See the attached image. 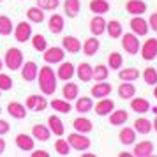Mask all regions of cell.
I'll use <instances>...</instances> for the list:
<instances>
[{
    "mask_svg": "<svg viewBox=\"0 0 157 157\" xmlns=\"http://www.w3.org/2000/svg\"><path fill=\"white\" fill-rule=\"evenodd\" d=\"M37 79H39V88L44 95H53L57 90V74L53 72L50 65H44L37 72Z\"/></svg>",
    "mask_w": 157,
    "mask_h": 157,
    "instance_id": "1",
    "label": "cell"
},
{
    "mask_svg": "<svg viewBox=\"0 0 157 157\" xmlns=\"http://www.w3.org/2000/svg\"><path fill=\"white\" fill-rule=\"evenodd\" d=\"M4 62H6V65H7V69L18 71V69L23 65V51L18 50V48H9V50L6 51Z\"/></svg>",
    "mask_w": 157,
    "mask_h": 157,
    "instance_id": "2",
    "label": "cell"
},
{
    "mask_svg": "<svg viewBox=\"0 0 157 157\" xmlns=\"http://www.w3.org/2000/svg\"><path fill=\"white\" fill-rule=\"evenodd\" d=\"M67 143L71 145V148L78 150V152H83V150H88L92 141L86 138L83 132H72V134L67 136Z\"/></svg>",
    "mask_w": 157,
    "mask_h": 157,
    "instance_id": "3",
    "label": "cell"
},
{
    "mask_svg": "<svg viewBox=\"0 0 157 157\" xmlns=\"http://www.w3.org/2000/svg\"><path fill=\"white\" fill-rule=\"evenodd\" d=\"M122 46H124V50L127 51L129 55H136L138 51H140V39L136 34L132 32H127V34H122Z\"/></svg>",
    "mask_w": 157,
    "mask_h": 157,
    "instance_id": "4",
    "label": "cell"
},
{
    "mask_svg": "<svg viewBox=\"0 0 157 157\" xmlns=\"http://www.w3.org/2000/svg\"><path fill=\"white\" fill-rule=\"evenodd\" d=\"M44 62L46 64H60L65 58V50L64 48H58V46H53V48H46L44 50Z\"/></svg>",
    "mask_w": 157,
    "mask_h": 157,
    "instance_id": "5",
    "label": "cell"
},
{
    "mask_svg": "<svg viewBox=\"0 0 157 157\" xmlns=\"http://www.w3.org/2000/svg\"><path fill=\"white\" fill-rule=\"evenodd\" d=\"M141 48V57L143 60H154V58L157 57V39L155 37H150V39H147L145 41V44L143 46H140Z\"/></svg>",
    "mask_w": 157,
    "mask_h": 157,
    "instance_id": "6",
    "label": "cell"
},
{
    "mask_svg": "<svg viewBox=\"0 0 157 157\" xmlns=\"http://www.w3.org/2000/svg\"><path fill=\"white\" fill-rule=\"evenodd\" d=\"M13 32H14V37H16L18 43H27L30 39V36H32V27H30V23L21 21V23L16 25Z\"/></svg>",
    "mask_w": 157,
    "mask_h": 157,
    "instance_id": "7",
    "label": "cell"
},
{
    "mask_svg": "<svg viewBox=\"0 0 157 157\" xmlns=\"http://www.w3.org/2000/svg\"><path fill=\"white\" fill-rule=\"evenodd\" d=\"M148 21H145L141 16H136V18H132L131 20V32L132 34H136V36L140 37V36H147L148 34Z\"/></svg>",
    "mask_w": 157,
    "mask_h": 157,
    "instance_id": "8",
    "label": "cell"
},
{
    "mask_svg": "<svg viewBox=\"0 0 157 157\" xmlns=\"http://www.w3.org/2000/svg\"><path fill=\"white\" fill-rule=\"evenodd\" d=\"M94 109H95V113L99 117H106V115H109L115 109V102L111 99L102 97V99L97 101V104H94Z\"/></svg>",
    "mask_w": 157,
    "mask_h": 157,
    "instance_id": "9",
    "label": "cell"
},
{
    "mask_svg": "<svg viewBox=\"0 0 157 157\" xmlns=\"http://www.w3.org/2000/svg\"><path fill=\"white\" fill-rule=\"evenodd\" d=\"M21 69V76L25 81H34L37 78V72H39V67H37L36 62H23V65L20 67Z\"/></svg>",
    "mask_w": 157,
    "mask_h": 157,
    "instance_id": "10",
    "label": "cell"
},
{
    "mask_svg": "<svg viewBox=\"0 0 157 157\" xmlns=\"http://www.w3.org/2000/svg\"><path fill=\"white\" fill-rule=\"evenodd\" d=\"M111 94V85L106 83V81H97L95 85L92 86L90 90V95L95 97V99H102V97H108Z\"/></svg>",
    "mask_w": 157,
    "mask_h": 157,
    "instance_id": "11",
    "label": "cell"
},
{
    "mask_svg": "<svg viewBox=\"0 0 157 157\" xmlns=\"http://www.w3.org/2000/svg\"><path fill=\"white\" fill-rule=\"evenodd\" d=\"M90 32H92L94 36H102L104 32H106V20L102 18V14H95L90 20Z\"/></svg>",
    "mask_w": 157,
    "mask_h": 157,
    "instance_id": "12",
    "label": "cell"
},
{
    "mask_svg": "<svg viewBox=\"0 0 157 157\" xmlns=\"http://www.w3.org/2000/svg\"><path fill=\"white\" fill-rule=\"evenodd\" d=\"M46 106H48V102L41 95H30V97H27V102H25V108L32 109V111H43Z\"/></svg>",
    "mask_w": 157,
    "mask_h": 157,
    "instance_id": "13",
    "label": "cell"
},
{
    "mask_svg": "<svg viewBox=\"0 0 157 157\" xmlns=\"http://www.w3.org/2000/svg\"><path fill=\"white\" fill-rule=\"evenodd\" d=\"M7 113L11 115L13 118H16V120H23V118L27 117V108L23 106L21 102L13 101V102H9L7 104Z\"/></svg>",
    "mask_w": 157,
    "mask_h": 157,
    "instance_id": "14",
    "label": "cell"
},
{
    "mask_svg": "<svg viewBox=\"0 0 157 157\" xmlns=\"http://www.w3.org/2000/svg\"><path fill=\"white\" fill-rule=\"evenodd\" d=\"M154 154V143L152 141H141L138 143L132 150V155L136 157H150Z\"/></svg>",
    "mask_w": 157,
    "mask_h": 157,
    "instance_id": "15",
    "label": "cell"
},
{
    "mask_svg": "<svg viewBox=\"0 0 157 157\" xmlns=\"http://www.w3.org/2000/svg\"><path fill=\"white\" fill-rule=\"evenodd\" d=\"M62 48H64L65 51L76 55L78 51H81V43H79V39H76L74 36H65L64 39H62Z\"/></svg>",
    "mask_w": 157,
    "mask_h": 157,
    "instance_id": "16",
    "label": "cell"
},
{
    "mask_svg": "<svg viewBox=\"0 0 157 157\" xmlns=\"http://www.w3.org/2000/svg\"><path fill=\"white\" fill-rule=\"evenodd\" d=\"M14 143L16 147L20 150H23V152H32L34 150V140L29 134H18L14 138Z\"/></svg>",
    "mask_w": 157,
    "mask_h": 157,
    "instance_id": "17",
    "label": "cell"
},
{
    "mask_svg": "<svg viewBox=\"0 0 157 157\" xmlns=\"http://www.w3.org/2000/svg\"><path fill=\"white\" fill-rule=\"evenodd\" d=\"M125 9H127L129 14H134V16H141L145 11H147V4L143 0H127L125 4Z\"/></svg>",
    "mask_w": 157,
    "mask_h": 157,
    "instance_id": "18",
    "label": "cell"
},
{
    "mask_svg": "<svg viewBox=\"0 0 157 157\" xmlns=\"http://www.w3.org/2000/svg\"><path fill=\"white\" fill-rule=\"evenodd\" d=\"M74 76V65L71 62H60V67L57 71V78L62 81H69Z\"/></svg>",
    "mask_w": 157,
    "mask_h": 157,
    "instance_id": "19",
    "label": "cell"
},
{
    "mask_svg": "<svg viewBox=\"0 0 157 157\" xmlns=\"http://www.w3.org/2000/svg\"><path fill=\"white\" fill-rule=\"evenodd\" d=\"M48 127H50V131L53 132V134H57L58 138H62L65 132V127H64V122L58 118L57 115H51L50 118H48Z\"/></svg>",
    "mask_w": 157,
    "mask_h": 157,
    "instance_id": "20",
    "label": "cell"
},
{
    "mask_svg": "<svg viewBox=\"0 0 157 157\" xmlns=\"http://www.w3.org/2000/svg\"><path fill=\"white\" fill-rule=\"evenodd\" d=\"M99 39L94 36V37H88L85 43H83V46H81V50H83V53H85L86 57H94L95 53H97V50H99Z\"/></svg>",
    "mask_w": 157,
    "mask_h": 157,
    "instance_id": "21",
    "label": "cell"
},
{
    "mask_svg": "<svg viewBox=\"0 0 157 157\" xmlns=\"http://www.w3.org/2000/svg\"><path fill=\"white\" fill-rule=\"evenodd\" d=\"M32 136L39 140V141H48L51 136V131L48 125H43V124H36L34 127H32Z\"/></svg>",
    "mask_w": 157,
    "mask_h": 157,
    "instance_id": "22",
    "label": "cell"
},
{
    "mask_svg": "<svg viewBox=\"0 0 157 157\" xmlns=\"http://www.w3.org/2000/svg\"><path fill=\"white\" fill-rule=\"evenodd\" d=\"M131 108H132V111L138 115H143L150 111V102L145 97H134V99L131 101Z\"/></svg>",
    "mask_w": 157,
    "mask_h": 157,
    "instance_id": "23",
    "label": "cell"
},
{
    "mask_svg": "<svg viewBox=\"0 0 157 157\" xmlns=\"http://www.w3.org/2000/svg\"><path fill=\"white\" fill-rule=\"evenodd\" d=\"M72 127H74V131H76V132L88 134V132L94 129V124L88 120V118H85V117H79V118H76V120L72 122Z\"/></svg>",
    "mask_w": 157,
    "mask_h": 157,
    "instance_id": "24",
    "label": "cell"
},
{
    "mask_svg": "<svg viewBox=\"0 0 157 157\" xmlns=\"http://www.w3.org/2000/svg\"><path fill=\"white\" fill-rule=\"evenodd\" d=\"M76 74H78V78L81 79V81L88 83L94 76V67L90 64H86V62H81V64L78 65V69H76Z\"/></svg>",
    "mask_w": 157,
    "mask_h": 157,
    "instance_id": "25",
    "label": "cell"
},
{
    "mask_svg": "<svg viewBox=\"0 0 157 157\" xmlns=\"http://www.w3.org/2000/svg\"><path fill=\"white\" fill-rule=\"evenodd\" d=\"M48 29L51 34H60L64 30V18L60 14H51L48 20Z\"/></svg>",
    "mask_w": 157,
    "mask_h": 157,
    "instance_id": "26",
    "label": "cell"
},
{
    "mask_svg": "<svg viewBox=\"0 0 157 157\" xmlns=\"http://www.w3.org/2000/svg\"><path fill=\"white\" fill-rule=\"evenodd\" d=\"M127 118H129V113L125 109H117V111L113 109L109 113V124L111 125H124L127 122Z\"/></svg>",
    "mask_w": 157,
    "mask_h": 157,
    "instance_id": "27",
    "label": "cell"
},
{
    "mask_svg": "<svg viewBox=\"0 0 157 157\" xmlns=\"http://www.w3.org/2000/svg\"><path fill=\"white\" fill-rule=\"evenodd\" d=\"M79 9H81V2L79 0H65L64 2V11L69 18H76L79 14Z\"/></svg>",
    "mask_w": 157,
    "mask_h": 157,
    "instance_id": "28",
    "label": "cell"
},
{
    "mask_svg": "<svg viewBox=\"0 0 157 157\" xmlns=\"http://www.w3.org/2000/svg\"><path fill=\"white\" fill-rule=\"evenodd\" d=\"M106 32H108V36L111 37V39H118V37L124 34V30H122V23L117 21V20L106 21Z\"/></svg>",
    "mask_w": 157,
    "mask_h": 157,
    "instance_id": "29",
    "label": "cell"
},
{
    "mask_svg": "<svg viewBox=\"0 0 157 157\" xmlns=\"http://www.w3.org/2000/svg\"><path fill=\"white\" fill-rule=\"evenodd\" d=\"M136 94V86L132 85V81H124L120 86H118V95H120V99H131V97H134Z\"/></svg>",
    "mask_w": 157,
    "mask_h": 157,
    "instance_id": "30",
    "label": "cell"
},
{
    "mask_svg": "<svg viewBox=\"0 0 157 157\" xmlns=\"http://www.w3.org/2000/svg\"><path fill=\"white\" fill-rule=\"evenodd\" d=\"M118 140H120L122 145H132L136 141V131L131 127H124L118 132Z\"/></svg>",
    "mask_w": 157,
    "mask_h": 157,
    "instance_id": "31",
    "label": "cell"
},
{
    "mask_svg": "<svg viewBox=\"0 0 157 157\" xmlns=\"http://www.w3.org/2000/svg\"><path fill=\"white\" fill-rule=\"evenodd\" d=\"M94 109V101L92 97H79L78 101H76V111L81 115L88 113V111H92Z\"/></svg>",
    "mask_w": 157,
    "mask_h": 157,
    "instance_id": "32",
    "label": "cell"
},
{
    "mask_svg": "<svg viewBox=\"0 0 157 157\" xmlns=\"http://www.w3.org/2000/svg\"><path fill=\"white\" fill-rule=\"evenodd\" d=\"M90 11L94 14H106V13H109V4H108V0H92Z\"/></svg>",
    "mask_w": 157,
    "mask_h": 157,
    "instance_id": "33",
    "label": "cell"
},
{
    "mask_svg": "<svg viewBox=\"0 0 157 157\" xmlns=\"http://www.w3.org/2000/svg\"><path fill=\"white\" fill-rule=\"evenodd\" d=\"M79 94V86L76 83H65L62 88V95L65 101H74V97H78Z\"/></svg>",
    "mask_w": 157,
    "mask_h": 157,
    "instance_id": "34",
    "label": "cell"
},
{
    "mask_svg": "<svg viewBox=\"0 0 157 157\" xmlns=\"http://www.w3.org/2000/svg\"><path fill=\"white\" fill-rule=\"evenodd\" d=\"M134 131L136 132H140V134H148L150 131H152V122L147 120V118H136L134 120Z\"/></svg>",
    "mask_w": 157,
    "mask_h": 157,
    "instance_id": "35",
    "label": "cell"
},
{
    "mask_svg": "<svg viewBox=\"0 0 157 157\" xmlns=\"http://www.w3.org/2000/svg\"><path fill=\"white\" fill-rule=\"evenodd\" d=\"M118 78L122 81H136V79L140 78V71L134 69V67H129V69H122L118 71Z\"/></svg>",
    "mask_w": 157,
    "mask_h": 157,
    "instance_id": "36",
    "label": "cell"
},
{
    "mask_svg": "<svg viewBox=\"0 0 157 157\" xmlns=\"http://www.w3.org/2000/svg\"><path fill=\"white\" fill-rule=\"evenodd\" d=\"M122 65H124V57H122L118 51H111L108 55V67L117 71V69H120Z\"/></svg>",
    "mask_w": 157,
    "mask_h": 157,
    "instance_id": "37",
    "label": "cell"
},
{
    "mask_svg": "<svg viewBox=\"0 0 157 157\" xmlns=\"http://www.w3.org/2000/svg\"><path fill=\"white\" fill-rule=\"evenodd\" d=\"M27 18L32 23H43L44 21V11L41 7H30L27 11Z\"/></svg>",
    "mask_w": 157,
    "mask_h": 157,
    "instance_id": "38",
    "label": "cell"
},
{
    "mask_svg": "<svg viewBox=\"0 0 157 157\" xmlns=\"http://www.w3.org/2000/svg\"><path fill=\"white\" fill-rule=\"evenodd\" d=\"M13 21H11V18L9 16H0V36H11L13 34Z\"/></svg>",
    "mask_w": 157,
    "mask_h": 157,
    "instance_id": "39",
    "label": "cell"
},
{
    "mask_svg": "<svg viewBox=\"0 0 157 157\" xmlns=\"http://www.w3.org/2000/svg\"><path fill=\"white\" fill-rule=\"evenodd\" d=\"M108 76H109V69H108L106 65L99 64V65H95V67H94L92 79H95V81H106Z\"/></svg>",
    "mask_w": 157,
    "mask_h": 157,
    "instance_id": "40",
    "label": "cell"
},
{
    "mask_svg": "<svg viewBox=\"0 0 157 157\" xmlns=\"http://www.w3.org/2000/svg\"><path fill=\"white\" fill-rule=\"evenodd\" d=\"M51 108L55 111H60V113H69L72 109L71 104H69V101H65V99H53L51 101Z\"/></svg>",
    "mask_w": 157,
    "mask_h": 157,
    "instance_id": "41",
    "label": "cell"
},
{
    "mask_svg": "<svg viewBox=\"0 0 157 157\" xmlns=\"http://www.w3.org/2000/svg\"><path fill=\"white\" fill-rule=\"evenodd\" d=\"M32 46H34L36 51H44L46 48H48V41H46L44 36L36 34V36H32Z\"/></svg>",
    "mask_w": 157,
    "mask_h": 157,
    "instance_id": "42",
    "label": "cell"
},
{
    "mask_svg": "<svg viewBox=\"0 0 157 157\" xmlns=\"http://www.w3.org/2000/svg\"><path fill=\"white\" fill-rule=\"evenodd\" d=\"M143 79L147 85H155L157 83V69L155 67H147L143 72Z\"/></svg>",
    "mask_w": 157,
    "mask_h": 157,
    "instance_id": "43",
    "label": "cell"
},
{
    "mask_svg": "<svg viewBox=\"0 0 157 157\" xmlns=\"http://www.w3.org/2000/svg\"><path fill=\"white\" fill-rule=\"evenodd\" d=\"M55 150H57V154H60V155H69L71 145L67 143V140H57L55 141Z\"/></svg>",
    "mask_w": 157,
    "mask_h": 157,
    "instance_id": "44",
    "label": "cell"
},
{
    "mask_svg": "<svg viewBox=\"0 0 157 157\" xmlns=\"http://www.w3.org/2000/svg\"><path fill=\"white\" fill-rule=\"evenodd\" d=\"M37 7L43 11H55L58 7V0H37Z\"/></svg>",
    "mask_w": 157,
    "mask_h": 157,
    "instance_id": "45",
    "label": "cell"
},
{
    "mask_svg": "<svg viewBox=\"0 0 157 157\" xmlns=\"http://www.w3.org/2000/svg\"><path fill=\"white\" fill-rule=\"evenodd\" d=\"M13 88V78L9 76V74H4V72H0V90H4V92H7Z\"/></svg>",
    "mask_w": 157,
    "mask_h": 157,
    "instance_id": "46",
    "label": "cell"
},
{
    "mask_svg": "<svg viewBox=\"0 0 157 157\" xmlns=\"http://www.w3.org/2000/svg\"><path fill=\"white\" fill-rule=\"evenodd\" d=\"M9 131H11V125H9V122H6V120H2V118H0V136L7 134Z\"/></svg>",
    "mask_w": 157,
    "mask_h": 157,
    "instance_id": "47",
    "label": "cell"
},
{
    "mask_svg": "<svg viewBox=\"0 0 157 157\" xmlns=\"http://www.w3.org/2000/svg\"><path fill=\"white\" fill-rule=\"evenodd\" d=\"M148 27L154 32H157V13H152V16H150V20H148Z\"/></svg>",
    "mask_w": 157,
    "mask_h": 157,
    "instance_id": "48",
    "label": "cell"
},
{
    "mask_svg": "<svg viewBox=\"0 0 157 157\" xmlns=\"http://www.w3.org/2000/svg\"><path fill=\"white\" fill-rule=\"evenodd\" d=\"M32 157H50L46 150H32Z\"/></svg>",
    "mask_w": 157,
    "mask_h": 157,
    "instance_id": "49",
    "label": "cell"
},
{
    "mask_svg": "<svg viewBox=\"0 0 157 157\" xmlns=\"http://www.w3.org/2000/svg\"><path fill=\"white\" fill-rule=\"evenodd\" d=\"M4 150H6V140L0 138V154H4Z\"/></svg>",
    "mask_w": 157,
    "mask_h": 157,
    "instance_id": "50",
    "label": "cell"
},
{
    "mask_svg": "<svg viewBox=\"0 0 157 157\" xmlns=\"http://www.w3.org/2000/svg\"><path fill=\"white\" fill-rule=\"evenodd\" d=\"M152 129H155V132H157V117H155V120L152 122Z\"/></svg>",
    "mask_w": 157,
    "mask_h": 157,
    "instance_id": "51",
    "label": "cell"
},
{
    "mask_svg": "<svg viewBox=\"0 0 157 157\" xmlns=\"http://www.w3.org/2000/svg\"><path fill=\"white\" fill-rule=\"evenodd\" d=\"M131 155H132V154H129V152H122L120 154V157H131Z\"/></svg>",
    "mask_w": 157,
    "mask_h": 157,
    "instance_id": "52",
    "label": "cell"
},
{
    "mask_svg": "<svg viewBox=\"0 0 157 157\" xmlns=\"http://www.w3.org/2000/svg\"><path fill=\"white\" fill-rule=\"evenodd\" d=\"M154 97L157 99V83H155V88H154Z\"/></svg>",
    "mask_w": 157,
    "mask_h": 157,
    "instance_id": "53",
    "label": "cell"
},
{
    "mask_svg": "<svg viewBox=\"0 0 157 157\" xmlns=\"http://www.w3.org/2000/svg\"><path fill=\"white\" fill-rule=\"evenodd\" d=\"M0 69H2V60H0Z\"/></svg>",
    "mask_w": 157,
    "mask_h": 157,
    "instance_id": "54",
    "label": "cell"
},
{
    "mask_svg": "<svg viewBox=\"0 0 157 157\" xmlns=\"http://www.w3.org/2000/svg\"><path fill=\"white\" fill-rule=\"evenodd\" d=\"M0 113H2V108H0Z\"/></svg>",
    "mask_w": 157,
    "mask_h": 157,
    "instance_id": "55",
    "label": "cell"
},
{
    "mask_svg": "<svg viewBox=\"0 0 157 157\" xmlns=\"http://www.w3.org/2000/svg\"><path fill=\"white\" fill-rule=\"evenodd\" d=\"M0 95H2V90H0Z\"/></svg>",
    "mask_w": 157,
    "mask_h": 157,
    "instance_id": "56",
    "label": "cell"
}]
</instances>
